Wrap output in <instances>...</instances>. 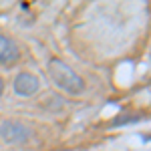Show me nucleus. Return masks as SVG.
Returning <instances> with one entry per match:
<instances>
[{
	"mask_svg": "<svg viewBox=\"0 0 151 151\" xmlns=\"http://www.w3.org/2000/svg\"><path fill=\"white\" fill-rule=\"evenodd\" d=\"M48 75H50L52 83L57 85L58 89H63L65 93L81 95L85 91V81L70 69L67 63H63L60 58H52L48 63Z\"/></svg>",
	"mask_w": 151,
	"mask_h": 151,
	"instance_id": "nucleus-1",
	"label": "nucleus"
},
{
	"mask_svg": "<svg viewBox=\"0 0 151 151\" xmlns=\"http://www.w3.org/2000/svg\"><path fill=\"white\" fill-rule=\"evenodd\" d=\"M30 129L20 121H4L0 125V137L8 143H24L30 137Z\"/></svg>",
	"mask_w": 151,
	"mask_h": 151,
	"instance_id": "nucleus-2",
	"label": "nucleus"
},
{
	"mask_svg": "<svg viewBox=\"0 0 151 151\" xmlns=\"http://www.w3.org/2000/svg\"><path fill=\"white\" fill-rule=\"evenodd\" d=\"M38 87H40V81L36 79L35 75H30V73H20L14 79V91L18 95H22V97L35 95L38 91Z\"/></svg>",
	"mask_w": 151,
	"mask_h": 151,
	"instance_id": "nucleus-3",
	"label": "nucleus"
},
{
	"mask_svg": "<svg viewBox=\"0 0 151 151\" xmlns=\"http://www.w3.org/2000/svg\"><path fill=\"white\" fill-rule=\"evenodd\" d=\"M18 58H20L18 45L12 38L0 35V65H14Z\"/></svg>",
	"mask_w": 151,
	"mask_h": 151,
	"instance_id": "nucleus-4",
	"label": "nucleus"
},
{
	"mask_svg": "<svg viewBox=\"0 0 151 151\" xmlns=\"http://www.w3.org/2000/svg\"><path fill=\"white\" fill-rule=\"evenodd\" d=\"M141 119H143L141 115H131V113H127V115L115 117V119L111 121V125H113V127H121V125H127V123H137V121H141Z\"/></svg>",
	"mask_w": 151,
	"mask_h": 151,
	"instance_id": "nucleus-5",
	"label": "nucleus"
},
{
	"mask_svg": "<svg viewBox=\"0 0 151 151\" xmlns=\"http://www.w3.org/2000/svg\"><path fill=\"white\" fill-rule=\"evenodd\" d=\"M2 93H4V81H2V77H0V97H2Z\"/></svg>",
	"mask_w": 151,
	"mask_h": 151,
	"instance_id": "nucleus-6",
	"label": "nucleus"
}]
</instances>
